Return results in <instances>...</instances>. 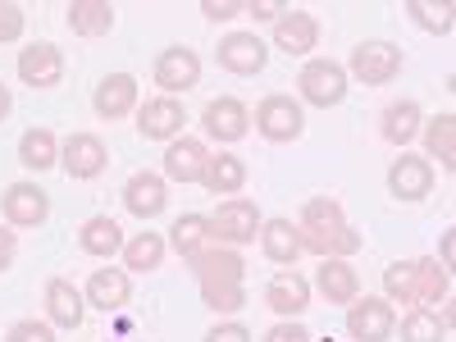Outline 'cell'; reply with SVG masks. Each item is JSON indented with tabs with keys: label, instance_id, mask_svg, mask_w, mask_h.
Here are the masks:
<instances>
[{
	"label": "cell",
	"instance_id": "cell-1",
	"mask_svg": "<svg viewBox=\"0 0 456 342\" xmlns=\"http://www.w3.org/2000/svg\"><path fill=\"white\" fill-rule=\"evenodd\" d=\"M297 238H301V251H315L320 260H347L352 251H361V233L347 224V215H342L333 197H311L301 206Z\"/></svg>",
	"mask_w": 456,
	"mask_h": 342
},
{
	"label": "cell",
	"instance_id": "cell-2",
	"mask_svg": "<svg viewBox=\"0 0 456 342\" xmlns=\"http://www.w3.org/2000/svg\"><path fill=\"white\" fill-rule=\"evenodd\" d=\"M192 270H197V283H201V297H206V306L228 315V311H242V301H247V288H242V274H247V265L233 247H206L197 260H192Z\"/></svg>",
	"mask_w": 456,
	"mask_h": 342
},
{
	"label": "cell",
	"instance_id": "cell-3",
	"mask_svg": "<svg viewBox=\"0 0 456 342\" xmlns=\"http://www.w3.org/2000/svg\"><path fill=\"white\" fill-rule=\"evenodd\" d=\"M260 224H265V219H260L256 201L233 197V201H224V206L210 215V242H215V247H242V242H256Z\"/></svg>",
	"mask_w": 456,
	"mask_h": 342
},
{
	"label": "cell",
	"instance_id": "cell-4",
	"mask_svg": "<svg viewBox=\"0 0 456 342\" xmlns=\"http://www.w3.org/2000/svg\"><path fill=\"white\" fill-rule=\"evenodd\" d=\"M297 87H301V101L315 110L342 105L347 101V69L333 60H306V69L297 73Z\"/></svg>",
	"mask_w": 456,
	"mask_h": 342
},
{
	"label": "cell",
	"instance_id": "cell-5",
	"mask_svg": "<svg viewBox=\"0 0 456 342\" xmlns=\"http://www.w3.org/2000/svg\"><path fill=\"white\" fill-rule=\"evenodd\" d=\"M402 73V51L393 42H361L352 51V78L365 87H384Z\"/></svg>",
	"mask_w": 456,
	"mask_h": 342
},
{
	"label": "cell",
	"instance_id": "cell-6",
	"mask_svg": "<svg viewBox=\"0 0 456 342\" xmlns=\"http://www.w3.org/2000/svg\"><path fill=\"white\" fill-rule=\"evenodd\" d=\"M397 329V315L384 297H356L347 306V333L356 342H388Z\"/></svg>",
	"mask_w": 456,
	"mask_h": 342
},
{
	"label": "cell",
	"instance_id": "cell-7",
	"mask_svg": "<svg viewBox=\"0 0 456 342\" xmlns=\"http://www.w3.org/2000/svg\"><path fill=\"white\" fill-rule=\"evenodd\" d=\"M306 119H301V105L292 96H265L256 105V133L265 142H297Z\"/></svg>",
	"mask_w": 456,
	"mask_h": 342
},
{
	"label": "cell",
	"instance_id": "cell-8",
	"mask_svg": "<svg viewBox=\"0 0 456 342\" xmlns=\"http://www.w3.org/2000/svg\"><path fill=\"white\" fill-rule=\"evenodd\" d=\"M215 60H219V69H224V73L251 78V73H260V69H265L270 51H265V42H260L256 32H228L224 42H219V51H215Z\"/></svg>",
	"mask_w": 456,
	"mask_h": 342
},
{
	"label": "cell",
	"instance_id": "cell-9",
	"mask_svg": "<svg viewBox=\"0 0 456 342\" xmlns=\"http://www.w3.org/2000/svg\"><path fill=\"white\" fill-rule=\"evenodd\" d=\"M388 192L397 201H425L434 192V165L425 156L402 151V160H393V169H388Z\"/></svg>",
	"mask_w": 456,
	"mask_h": 342
},
{
	"label": "cell",
	"instance_id": "cell-10",
	"mask_svg": "<svg viewBox=\"0 0 456 342\" xmlns=\"http://www.w3.org/2000/svg\"><path fill=\"white\" fill-rule=\"evenodd\" d=\"M19 78L37 92H51L64 78V55L51 42H32L28 51H19Z\"/></svg>",
	"mask_w": 456,
	"mask_h": 342
},
{
	"label": "cell",
	"instance_id": "cell-11",
	"mask_svg": "<svg viewBox=\"0 0 456 342\" xmlns=\"http://www.w3.org/2000/svg\"><path fill=\"white\" fill-rule=\"evenodd\" d=\"M60 165L69 178H96L105 165H110V151L96 133H73L64 146H60Z\"/></svg>",
	"mask_w": 456,
	"mask_h": 342
},
{
	"label": "cell",
	"instance_id": "cell-12",
	"mask_svg": "<svg viewBox=\"0 0 456 342\" xmlns=\"http://www.w3.org/2000/svg\"><path fill=\"white\" fill-rule=\"evenodd\" d=\"M183 124H187V114L174 96H156V101L137 105V133L146 142H174L183 133Z\"/></svg>",
	"mask_w": 456,
	"mask_h": 342
},
{
	"label": "cell",
	"instance_id": "cell-13",
	"mask_svg": "<svg viewBox=\"0 0 456 342\" xmlns=\"http://www.w3.org/2000/svg\"><path fill=\"white\" fill-rule=\"evenodd\" d=\"M0 206H5V224L10 228H37V224H46V215H51V201H46V192L37 183L5 187Z\"/></svg>",
	"mask_w": 456,
	"mask_h": 342
},
{
	"label": "cell",
	"instance_id": "cell-14",
	"mask_svg": "<svg viewBox=\"0 0 456 342\" xmlns=\"http://www.w3.org/2000/svg\"><path fill=\"white\" fill-rule=\"evenodd\" d=\"M197 83H201V60H197V51H187V46L160 51V60H156V87H165V92L174 96V92H187V87H197Z\"/></svg>",
	"mask_w": 456,
	"mask_h": 342
},
{
	"label": "cell",
	"instance_id": "cell-15",
	"mask_svg": "<svg viewBox=\"0 0 456 342\" xmlns=\"http://www.w3.org/2000/svg\"><path fill=\"white\" fill-rule=\"evenodd\" d=\"M265 306H270L274 315H283V320H297L301 311L311 306V283L301 279L297 270H279L270 279V288H265Z\"/></svg>",
	"mask_w": 456,
	"mask_h": 342
},
{
	"label": "cell",
	"instance_id": "cell-16",
	"mask_svg": "<svg viewBox=\"0 0 456 342\" xmlns=\"http://www.w3.org/2000/svg\"><path fill=\"white\" fill-rule=\"evenodd\" d=\"M201 124H206V133H210L215 142H242L247 128H251V114H247V105H242L238 96H219V101L206 105Z\"/></svg>",
	"mask_w": 456,
	"mask_h": 342
},
{
	"label": "cell",
	"instance_id": "cell-17",
	"mask_svg": "<svg viewBox=\"0 0 456 342\" xmlns=\"http://www.w3.org/2000/svg\"><path fill=\"white\" fill-rule=\"evenodd\" d=\"M274 46H279L283 55H311V51L320 46V23H315V14H306V10L279 14V23H274Z\"/></svg>",
	"mask_w": 456,
	"mask_h": 342
},
{
	"label": "cell",
	"instance_id": "cell-18",
	"mask_svg": "<svg viewBox=\"0 0 456 342\" xmlns=\"http://www.w3.org/2000/svg\"><path fill=\"white\" fill-rule=\"evenodd\" d=\"M124 206L137 215V219H156L165 206H169V187H165V178L160 174H133L128 183H124Z\"/></svg>",
	"mask_w": 456,
	"mask_h": 342
},
{
	"label": "cell",
	"instance_id": "cell-19",
	"mask_svg": "<svg viewBox=\"0 0 456 342\" xmlns=\"http://www.w3.org/2000/svg\"><path fill=\"white\" fill-rule=\"evenodd\" d=\"M128 297H133L128 270H96V274L87 279V292H83L87 306H96V311H105V315H110V311H124Z\"/></svg>",
	"mask_w": 456,
	"mask_h": 342
},
{
	"label": "cell",
	"instance_id": "cell-20",
	"mask_svg": "<svg viewBox=\"0 0 456 342\" xmlns=\"http://www.w3.org/2000/svg\"><path fill=\"white\" fill-rule=\"evenodd\" d=\"M92 105H96L101 119H128L137 110V78L133 73H110V78H101Z\"/></svg>",
	"mask_w": 456,
	"mask_h": 342
},
{
	"label": "cell",
	"instance_id": "cell-21",
	"mask_svg": "<svg viewBox=\"0 0 456 342\" xmlns=\"http://www.w3.org/2000/svg\"><path fill=\"white\" fill-rule=\"evenodd\" d=\"M206 160H210V151L197 137H174L169 151H165V178H174V183H201Z\"/></svg>",
	"mask_w": 456,
	"mask_h": 342
},
{
	"label": "cell",
	"instance_id": "cell-22",
	"mask_svg": "<svg viewBox=\"0 0 456 342\" xmlns=\"http://www.w3.org/2000/svg\"><path fill=\"white\" fill-rule=\"evenodd\" d=\"M315 288H320V297L329 301V306H352L356 292H361V279H356V270L347 260H320Z\"/></svg>",
	"mask_w": 456,
	"mask_h": 342
},
{
	"label": "cell",
	"instance_id": "cell-23",
	"mask_svg": "<svg viewBox=\"0 0 456 342\" xmlns=\"http://www.w3.org/2000/svg\"><path fill=\"white\" fill-rule=\"evenodd\" d=\"M46 311H51V324L55 329H78L87 301H83V292L73 288L69 279H51L46 283Z\"/></svg>",
	"mask_w": 456,
	"mask_h": 342
},
{
	"label": "cell",
	"instance_id": "cell-24",
	"mask_svg": "<svg viewBox=\"0 0 456 342\" xmlns=\"http://www.w3.org/2000/svg\"><path fill=\"white\" fill-rule=\"evenodd\" d=\"M78 247L96 260H110V256H119L124 251V228L114 224L110 215H92L83 228H78Z\"/></svg>",
	"mask_w": 456,
	"mask_h": 342
},
{
	"label": "cell",
	"instance_id": "cell-25",
	"mask_svg": "<svg viewBox=\"0 0 456 342\" xmlns=\"http://www.w3.org/2000/svg\"><path fill=\"white\" fill-rule=\"evenodd\" d=\"M260 247L274 265H297L301 256V238H297V224L292 219H265L260 224Z\"/></svg>",
	"mask_w": 456,
	"mask_h": 342
},
{
	"label": "cell",
	"instance_id": "cell-26",
	"mask_svg": "<svg viewBox=\"0 0 456 342\" xmlns=\"http://www.w3.org/2000/svg\"><path fill=\"white\" fill-rule=\"evenodd\" d=\"M201 183L210 187L215 197H233V192H242V183H247V165H242L238 156H228V151H219V156L206 160Z\"/></svg>",
	"mask_w": 456,
	"mask_h": 342
},
{
	"label": "cell",
	"instance_id": "cell-27",
	"mask_svg": "<svg viewBox=\"0 0 456 342\" xmlns=\"http://www.w3.org/2000/svg\"><path fill=\"white\" fill-rule=\"evenodd\" d=\"M64 14H69V28L78 37H105L114 28V5L110 0H73Z\"/></svg>",
	"mask_w": 456,
	"mask_h": 342
},
{
	"label": "cell",
	"instance_id": "cell-28",
	"mask_svg": "<svg viewBox=\"0 0 456 342\" xmlns=\"http://www.w3.org/2000/svg\"><path fill=\"white\" fill-rule=\"evenodd\" d=\"M169 242H174V251L192 265L201 251H206V242H210V219L206 215H183L174 228H169Z\"/></svg>",
	"mask_w": 456,
	"mask_h": 342
},
{
	"label": "cell",
	"instance_id": "cell-29",
	"mask_svg": "<svg viewBox=\"0 0 456 342\" xmlns=\"http://www.w3.org/2000/svg\"><path fill=\"white\" fill-rule=\"evenodd\" d=\"M420 128H425V114H420V105H415V101H393L384 110V142L406 146Z\"/></svg>",
	"mask_w": 456,
	"mask_h": 342
},
{
	"label": "cell",
	"instance_id": "cell-30",
	"mask_svg": "<svg viewBox=\"0 0 456 342\" xmlns=\"http://www.w3.org/2000/svg\"><path fill=\"white\" fill-rule=\"evenodd\" d=\"M19 160L28 165V169H51V165H60V142H55V133L51 128H28L23 137H19Z\"/></svg>",
	"mask_w": 456,
	"mask_h": 342
},
{
	"label": "cell",
	"instance_id": "cell-31",
	"mask_svg": "<svg viewBox=\"0 0 456 342\" xmlns=\"http://www.w3.org/2000/svg\"><path fill=\"white\" fill-rule=\"evenodd\" d=\"M160 260H165V238L160 233H137L133 242H124V270H133V274L160 270Z\"/></svg>",
	"mask_w": 456,
	"mask_h": 342
},
{
	"label": "cell",
	"instance_id": "cell-32",
	"mask_svg": "<svg viewBox=\"0 0 456 342\" xmlns=\"http://www.w3.org/2000/svg\"><path fill=\"white\" fill-rule=\"evenodd\" d=\"M415 297H420L425 306H438V301L452 297V274L438 260H415Z\"/></svg>",
	"mask_w": 456,
	"mask_h": 342
},
{
	"label": "cell",
	"instance_id": "cell-33",
	"mask_svg": "<svg viewBox=\"0 0 456 342\" xmlns=\"http://www.w3.org/2000/svg\"><path fill=\"white\" fill-rule=\"evenodd\" d=\"M425 146L443 169H456V119L452 114H438V119L425 124Z\"/></svg>",
	"mask_w": 456,
	"mask_h": 342
},
{
	"label": "cell",
	"instance_id": "cell-34",
	"mask_svg": "<svg viewBox=\"0 0 456 342\" xmlns=\"http://www.w3.org/2000/svg\"><path fill=\"white\" fill-rule=\"evenodd\" d=\"M384 301L388 306H415V260H397V265H388L384 270Z\"/></svg>",
	"mask_w": 456,
	"mask_h": 342
},
{
	"label": "cell",
	"instance_id": "cell-35",
	"mask_svg": "<svg viewBox=\"0 0 456 342\" xmlns=\"http://www.w3.org/2000/svg\"><path fill=\"white\" fill-rule=\"evenodd\" d=\"M402 342H447V324L425 306H411L402 320Z\"/></svg>",
	"mask_w": 456,
	"mask_h": 342
},
{
	"label": "cell",
	"instance_id": "cell-36",
	"mask_svg": "<svg viewBox=\"0 0 456 342\" xmlns=\"http://www.w3.org/2000/svg\"><path fill=\"white\" fill-rule=\"evenodd\" d=\"M406 14L420 23L425 32H438V37H447L452 28H456V19H452V5H425V0H406Z\"/></svg>",
	"mask_w": 456,
	"mask_h": 342
},
{
	"label": "cell",
	"instance_id": "cell-37",
	"mask_svg": "<svg viewBox=\"0 0 456 342\" xmlns=\"http://www.w3.org/2000/svg\"><path fill=\"white\" fill-rule=\"evenodd\" d=\"M5 342H55V329L42 324V320H19Z\"/></svg>",
	"mask_w": 456,
	"mask_h": 342
},
{
	"label": "cell",
	"instance_id": "cell-38",
	"mask_svg": "<svg viewBox=\"0 0 456 342\" xmlns=\"http://www.w3.org/2000/svg\"><path fill=\"white\" fill-rule=\"evenodd\" d=\"M23 10L19 5H10V0H0V42H19L23 37Z\"/></svg>",
	"mask_w": 456,
	"mask_h": 342
},
{
	"label": "cell",
	"instance_id": "cell-39",
	"mask_svg": "<svg viewBox=\"0 0 456 342\" xmlns=\"http://www.w3.org/2000/svg\"><path fill=\"white\" fill-rule=\"evenodd\" d=\"M201 14H206L210 23H224V19L247 14V5H242V0H201Z\"/></svg>",
	"mask_w": 456,
	"mask_h": 342
},
{
	"label": "cell",
	"instance_id": "cell-40",
	"mask_svg": "<svg viewBox=\"0 0 456 342\" xmlns=\"http://www.w3.org/2000/svg\"><path fill=\"white\" fill-rule=\"evenodd\" d=\"M265 342H315L306 329H301L297 320H283V324H274L270 329V338H265Z\"/></svg>",
	"mask_w": 456,
	"mask_h": 342
},
{
	"label": "cell",
	"instance_id": "cell-41",
	"mask_svg": "<svg viewBox=\"0 0 456 342\" xmlns=\"http://www.w3.org/2000/svg\"><path fill=\"white\" fill-rule=\"evenodd\" d=\"M247 14H251V19H274V23H279V14H288V5H283V0H247Z\"/></svg>",
	"mask_w": 456,
	"mask_h": 342
},
{
	"label": "cell",
	"instance_id": "cell-42",
	"mask_svg": "<svg viewBox=\"0 0 456 342\" xmlns=\"http://www.w3.org/2000/svg\"><path fill=\"white\" fill-rule=\"evenodd\" d=\"M206 342H251V333H247L242 324H215V329L206 333Z\"/></svg>",
	"mask_w": 456,
	"mask_h": 342
},
{
	"label": "cell",
	"instance_id": "cell-43",
	"mask_svg": "<svg viewBox=\"0 0 456 342\" xmlns=\"http://www.w3.org/2000/svg\"><path fill=\"white\" fill-rule=\"evenodd\" d=\"M14 251H19V233L5 224V228H0V270H10V265H14Z\"/></svg>",
	"mask_w": 456,
	"mask_h": 342
},
{
	"label": "cell",
	"instance_id": "cell-44",
	"mask_svg": "<svg viewBox=\"0 0 456 342\" xmlns=\"http://www.w3.org/2000/svg\"><path fill=\"white\" fill-rule=\"evenodd\" d=\"M10 105H14V101H10V87L0 83V124H5V114H10Z\"/></svg>",
	"mask_w": 456,
	"mask_h": 342
}]
</instances>
